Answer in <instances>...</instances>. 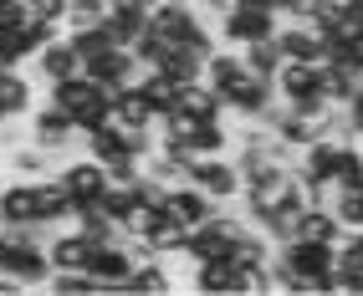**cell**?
<instances>
[{
  "mask_svg": "<svg viewBox=\"0 0 363 296\" xmlns=\"http://www.w3.org/2000/svg\"><path fill=\"white\" fill-rule=\"evenodd\" d=\"M138 92L149 97V108H154V118H164L169 108H179V82L169 77V72H143V82H138Z\"/></svg>",
  "mask_w": 363,
  "mask_h": 296,
  "instance_id": "obj_30",
  "label": "cell"
},
{
  "mask_svg": "<svg viewBox=\"0 0 363 296\" xmlns=\"http://www.w3.org/2000/svg\"><path fill=\"white\" fill-rule=\"evenodd\" d=\"M92 245L77 225L72 230H57V235H46V256H52V271H87V261H92Z\"/></svg>",
  "mask_w": 363,
  "mask_h": 296,
  "instance_id": "obj_16",
  "label": "cell"
},
{
  "mask_svg": "<svg viewBox=\"0 0 363 296\" xmlns=\"http://www.w3.org/2000/svg\"><path fill=\"white\" fill-rule=\"evenodd\" d=\"M67 6H72V0H26V11L36 21H67Z\"/></svg>",
  "mask_w": 363,
  "mask_h": 296,
  "instance_id": "obj_37",
  "label": "cell"
},
{
  "mask_svg": "<svg viewBox=\"0 0 363 296\" xmlns=\"http://www.w3.org/2000/svg\"><path fill=\"white\" fill-rule=\"evenodd\" d=\"M36 215H41V225H72V194L57 174L36 179Z\"/></svg>",
  "mask_w": 363,
  "mask_h": 296,
  "instance_id": "obj_22",
  "label": "cell"
},
{
  "mask_svg": "<svg viewBox=\"0 0 363 296\" xmlns=\"http://www.w3.org/2000/svg\"><path fill=\"white\" fill-rule=\"evenodd\" d=\"M343 118H348V133L363 143V82H358V92H353L348 103H343Z\"/></svg>",
  "mask_w": 363,
  "mask_h": 296,
  "instance_id": "obj_38",
  "label": "cell"
},
{
  "mask_svg": "<svg viewBox=\"0 0 363 296\" xmlns=\"http://www.w3.org/2000/svg\"><path fill=\"white\" fill-rule=\"evenodd\" d=\"M103 169H108V184H138V179H143V159H138V154H118V159H108Z\"/></svg>",
  "mask_w": 363,
  "mask_h": 296,
  "instance_id": "obj_35",
  "label": "cell"
},
{
  "mask_svg": "<svg viewBox=\"0 0 363 296\" xmlns=\"http://www.w3.org/2000/svg\"><path fill=\"white\" fill-rule=\"evenodd\" d=\"M103 97H108V92L92 82L87 72H77V77H67V82H46V103H57V108H62V113H72V118L87 113L92 103H103Z\"/></svg>",
  "mask_w": 363,
  "mask_h": 296,
  "instance_id": "obj_14",
  "label": "cell"
},
{
  "mask_svg": "<svg viewBox=\"0 0 363 296\" xmlns=\"http://www.w3.org/2000/svg\"><path fill=\"white\" fill-rule=\"evenodd\" d=\"M31 11H26V0H0V31H16V26H26Z\"/></svg>",
  "mask_w": 363,
  "mask_h": 296,
  "instance_id": "obj_36",
  "label": "cell"
},
{
  "mask_svg": "<svg viewBox=\"0 0 363 296\" xmlns=\"http://www.w3.org/2000/svg\"><path fill=\"white\" fill-rule=\"evenodd\" d=\"M272 103H277V87L266 82V77H246L240 87L225 92V118L230 123H261Z\"/></svg>",
  "mask_w": 363,
  "mask_h": 296,
  "instance_id": "obj_7",
  "label": "cell"
},
{
  "mask_svg": "<svg viewBox=\"0 0 363 296\" xmlns=\"http://www.w3.org/2000/svg\"><path fill=\"white\" fill-rule=\"evenodd\" d=\"M103 26H108L113 46H133L143 31H149V11H143L138 0H113L108 16H103Z\"/></svg>",
  "mask_w": 363,
  "mask_h": 296,
  "instance_id": "obj_18",
  "label": "cell"
},
{
  "mask_svg": "<svg viewBox=\"0 0 363 296\" xmlns=\"http://www.w3.org/2000/svg\"><path fill=\"white\" fill-rule=\"evenodd\" d=\"M11 36H16V52H21V62H31L46 41H57V36H62V21H36V16H31L26 26H16Z\"/></svg>",
  "mask_w": 363,
  "mask_h": 296,
  "instance_id": "obj_29",
  "label": "cell"
},
{
  "mask_svg": "<svg viewBox=\"0 0 363 296\" xmlns=\"http://www.w3.org/2000/svg\"><path fill=\"white\" fill-rule=\"evenodd\" d=\"M154 72H169V77H174V82L184 87V82H200V77H205V57L174 41V52H169V57H164V62H159Z\"/></svg>",
  "mask_w": 363,
  "mask_h": 296,
  "instance_id": "obj_31",
  "label": "cell"
},
{
  "mask_svg": "<svg viewBox=\"0 0 363 296\" xmlns=\"http://www.w3.org/2000/svg\"><path fill=\"white\" fill-rule=\"evenodd\" d=\"M333 276H337V296H363V245H358L353 235L337 245Z\"/></svg>",
  "mask_w": 363,
  "mask_h": 296,
  "instance_id": "obj_26",
  "label": "cell"
},
{
  "mask_svg": "<svg viewBox=\"0 0 363 296\" xmlns=\"http://www.w3.org/2000/svg\"><path fill=\"white\" fill-rule=\"evenodd\" d=\"M189 286L205 291V296H240V291H251V271L235 266L230 256L195 261V276H189Z\"/></svg>",
  "mask_w": 363,
  "mask_h": 296,
  "instance_id": "obj_6",
  "label": "cell"
},
{
  "mask_svg": "<svg viewBox=\"0 0 363 296\" xmlns=\"http://www.w3.org/2000/svg\"><path fill=\"white\" fill-rule=\"evenodd\" d=\"M26 138H31V143H41L46 154H62V148L82 143V133H77V118H72V113H62L57 103H36V113L26 118Z\"/></svg>",
  "mask_w": 363,
  "mask_h": 296,
  "instance_id": "obj_5",
  "label": "cell"
},
{
  "mask_svg": "<svg viewBox=\"0 0 363 296\" xmlns=\"http://www.w3.org/2000/svg\"><path fill=\"white\" fill-rule=\"evenodd\" d=\"M6 169H11V179H41V174H57V154H46L41 143L26 138V148H11L6 154Z\"/></svg>",
  "mask_w": 363,
  "mask_h": 296,
  "instance_id": "obj_25",
  "label": "cell"
},
{
  "mask_svg": "<svg viewBox=\"0 0 363 296\" xmlns=\"http://www.w3.org/2000/svg\"><path fill=\"white\" fill-rule=\"evenodd\" d=\"M82 72H87V77L98 82L103 92H118V87H133V82H143V72H149V67L138 62V52H133V46H108L103 57L82 62Z\"/></svg>",
  "mask_w": 363,
  "mask_h": 296,
  "instance_id": "obj_4",
  "label": "cell"
},
{
  "mask_svg": "<svg viewBox=\"0 0 363 296\" xmlns=\"http://www.w3.org/2000/svg\"><path fill=\"white\" fill-rule=\"evenodd\" d=\"M179 281H174V271H169V256H143L133 266V276H128V296H169Z\"/></svg>",
  "mask_w": 363,
  "mask_h": 296,
  "instance_id": "obj_20",
  "label": "cell"
},
{
  "mask_svg": "<svg viewBox=\"0 0 363 296\" xmlns=\"http://www.w3.org/2000/svg\"><path fill=\"white\" fill-rule=\"evenodd\" d=\"M353 230H343L337 225V215L328 210V205H307L302 215H297V235L292 240H328V245H343Z\"/></svg>",
  "mask_w": 363,
  "mask_h": 296,
  "instance_id": "obj_23",
  "label": "cell"
},
{
  "mask_svg": "<svg viewBox=\"0 0 363 296\" xmlns=\"http://www.w3.org/2000/svg\"><path fill=\"white\" fill-rule=\"evenodd\" d=\"M6 67H26V62H21V52H16V36L0 31V72H6Z\"/></svg>",
  "mask_w": 363,
  "mask_h": 296,
  "instance_id": "obj_39",
  "label": "cell"
},
{
  "mask_svg": "<svg viewBox=\"0 0 363 296\" xmlns=\"http://www.w3.org/2000/svg\"><path fill=\"white\" fill-rule=\"evenodd\" d=\"M0 215H6V225H41V215H36V179L0 184Z\"/></svg>",
  "mask_w": 363,
  "mask_h": 296,
  "instance_id": "obj_19",
  "label": "cell"
},
{
  "mask_svg": "<svg viewBox=\"0 0 363 296\" xmlns=\"http://www.w3.org/2000/svg\"><path fill=\"white\" fill-rule=\"evenodd\" d=\"M277 256L286 261V271H297V276H328L333 261H337V245H328V240H286V245H277Z\"/></svg>",
  "mask_w": 363,
  "mask_h": 296,
  "instance_id": "obj_12",
  "label": "cell"
},
{
  "mask_svg": "<svg viewBox=\"0 0 363 296\" xmlns=\"http://www.w3.org/2000/svg\"><path fill=\"white\" fill-rule=\"evenodd\" d=\"M149 26L169 41H184V36H195L205 26V11L195 6V0H159V6L149 11Z\"/></svg>",
  "mask_w": 363,
  "mask_h": 296,
  "instance_id": "obj_8",
  "label": "cell"
},
{
  "mask_svg": "<svg viewBox=\"0 0 363 296\" xmlns=\"http://www.w3.org/2000/svg\"><path fill=\"white\" fill-rule=\"evenodd\" d=\"M46 291L52 296H98V281L87 271H52L46 276Z\"/></svg>",
  "mask_w": 363,
  "mask_h": 296,
  "instance_id": "obj_33",
  "label": "cell"
},
{
  "mask_svg": "<svg viewBox=\"0 0 363 296\" xmlns=\"http://www.w3.org/2000/svg\"><path fill=\"white\" fill-rule=\"evenodd\" d=\"M164 215H174L179 225H200V220H210L215 215V200L200 189V184H169V194H164Z\"/></svg>",
  "mask_w": 363,
  "mask_h": 296,
  "instance_id": "obj_15",
  "label": "cell"
},
{
  "mask_svg": "<svg viewBox=\"0 0 363 296\" xmlns=\"http://www.w3.org/2000/svg\"><path fill=\"white\" fill-rule=\"evenodd\" d=\"M0 113L6 118H31L36 113V87L21 67H6L0 72Z\"/></svg>",
  "mask_w": 363,
  "mask_h": 296,
  "instance_id": "obj_21",
  "label": "cell"
},
{
  "mask_svg": "<svg viewBox=\"0 0 363 296\" xmlns=\"http://www.w3.org/2000/svg\"><path fill=\"white\" fill-rule=\"evenodd\" d=\"M246 77H256V72L246 67V57H240L235 46H215V52L205 57V82H210L215 92H220V97H225L230 87H240Z\"/></svg>",
  "mask_w": 363,
  "mask_h": 296,
  "instance_id": "obj_17",
  "label": "cell"
},
{
  "mask_svg": "<svg viewBox=\"0 0 363 296\" xmlns=\"http://www.w3.org/2000/svg\"><path fill=\"white\" fill-rule=\"evenodd\" d=\"M26 67L36 72L41 82H67V77H77V72H82V57H77V46L67 41V31H62L57 41H46Z\"/></svg>",
  "mask_w": 363,
  "mask_h": 296,
  "instance_id": "obj_13",
  "label": "cell"
},
{
  "mask_svg": "<svg viewBox=\"0 0 363 296\" xmlns=\"http://www.w3.org/2000/svg\"><path fill=\"white\" fill-rule=\"evenodd\" d=\"M281 103H307V97H323V62H281V72L272 77Z\"/></svg>",
  "mask_w": 363,
  "mask_h": 296,
  "instance_id": "obj_10",
  "label": "cell"
},
{
  "mask_svg": "<svg viewBox=\"0 0 363 296\" xmlns=\"http://www.w3.org/2000/svg\"><path fill=\"white\" fill-rule=\"evenodd\" d=\"M277 46H281L286 62H328V41H323V31L307 26V21H286V16H281Z\"/></svg>",
  "mask_w": 363,
  "mask_h": 296,
  "instance_id": "obj_9",
  "label": "cell"
},
{
  "mask_svg": "<svg viewBox=\"0 0 363 296\" xmlns=\"http://www.w3.org/2000/svg\"><path fill=\"white\" fill-rule=\"evenodd\" d=\"M281 16L266 6V0H230L225 16H215V36H220V46H246V41H261V36H277Z\"/></svg>",
  "mask_w": 363,
  "mask_h": 296,
  "instance_id": "obj_1",
  "label": "cell"
},
{
  "mask_svg": "<svg viewBox=\"0 0 363 296\" xmlns=\"http://www.w3.org/2000/svg\"><path fill=\"white\" fill-rule=\"evenodd\" d=\"M133 266H138V256L128 251V245H123V240H108V245H98V251H92L87 276L98 281V296H128Z\"/></svg>",
  "mask_w": 363,
  "mask_h": 296,
  "instance_id": "obj_2",
  "label": "cell"
},
{
  "mask_svg": "<svg viewBox=\"0 0 363 296\" xmlns=\"http://www.w3.org/2000/svg\"><path fill=\"white\" fill-rule=\"evenodd\" d=\"M143 240H149V256H169V261H174V256H184V245H189V225H179L174 215L159 210V220L143 230Z\"/></svg>",
  "mask_w": 363,
  "mask_h": 296,
  "instance_id": "obj_24",
  "label": "cell"
},
{
  "mask_svg": "<svg viewBox=\"0 0 363 296\" xmlns=\"http://www.w3.org/2000/svg\"><path fill=\"white\" fill-rule=\"evenodd\" d=\"M57 179L67 184L72 205H77V200H103V189H108V169L92 159V154H82V159H67V164L57 169Z\"/></svg>",
  "mask_w": 363,
  "mask_h": 296,
  "instance_id": "obj_11",
  "label": "cell"
},
{
  "mask_svg": "<svg viewBox=\"0 0 363 296\" xmlns=\"http://www.w3.org/2000/svg\"><path fill=\"white\" fill-rule=\"evenodd\" d=\"M82 154H92L98 164H108V159H118V154H128V148H123V133H118V123H108V128H92V133L82 138Z\"/></svg>",
  "mask_w": 363,
  "mask_h": 296,
  "instance_id": "obj_32",
  "label": "cell"
},
{
  "mask_svg": "<svg viewBox=\"0 0 363 296\" xmlns=\"http://www.w3.org/2000/svg\"><path fill=\"white\" fill-rule=\"evenodd\" d=\"M240 57H246V67L256 72V77H266V82H272L277 77V72H281V46H277V36H261V41H246V46H240Z\"/></svg>",
  "mask_w": 363,
  "mask_h": 296,
  "instance_id": "obj_28",
  "label": "cell"
},
{
  "mask_svg": "<svg viewBox=\"0 0 363 296\" xmlns=\"http://www.w3.org/2000/svg\"><path fill=\"white\" fill-rule=\"evenodd\" d=\"M67 41L77 46V57H82V62H92V57H103L108 46H113L108 26H72V31H67Z\"/></svg>",
  "mask_w": 363,
  "mask_h": 296,
  "instance_id": "obj_34",
  "label": "cell"
},
{
  "mask_svg": "<svg viewBox=\"0 0 363 296\" xmlns=\"http://www.w3.org/2000/svg\"><path fill=\"white\" fill-rule=\"evenodd\" d=\"M179 108L195 113V118H225V97L200 77V82H184V87H179Z\"/></svg>",
  "mask_w": 363,
  "mask_h": 296,
  "instance_id": "obj_27",
  "label": "cell"
},
{
  "mask_svg": "<svg viewBox=\"0 0 363 296\" xmlns=\"http://www.w3.org/2000/svg\"><path fill=\"white\" fill-rule=\"evenodd\" d=\"M189 184H200L215 205H235L240 200V169L230 154H210V159H189Z\"/></svg>",
  "mask_w": 363,
  "mask_h": 296,
  "instance_id": "obj_3",
  "label": "cell"
}]
</instances>
